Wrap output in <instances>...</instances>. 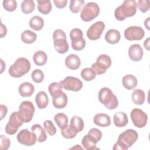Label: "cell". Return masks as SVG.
I'll use <instances>...</instances> for the list:
<instances>
[{
	"instance_id": "obj_1",
	"label": "cell",
	"mask_w": 150,
	"mask_h": 150,
	"mask_svg": "<svg viewBox=\"0 0 150 150\" xmlns=\"http://www.w3.org/2000/svg\"><path fill=\"white\" fill-rule=\"evenodd\" d=\"M138 134L136 131L128 129L120 134L118 140L114 144L112 149L114 150H127L138 139Z\"/></svg>"
},
{
	"instance_id": "obj_2",
	"label": "cell",
	"mask_w": 150,
	"mask_h": 150,
	"mask_svg": "<svg viewBox=\"0 0 150 150\" xmlns=\"http://www.w3.org/2000/svg\"><path fill=\"white\" fill-rule=\"evenodd\" d=\"M137 7L135 1L125 0L122 5L115 9L114 16L118 21H124L126 18L133 16L136 13Z\"/></svg>"
},
{
	"instance_id": "obj_3",
	"label": "cell",
	"mask_w": 150,
	"mask_h": 150,
	"mask_svg": "<svg viewBox=\"0 0 150 150\" xmlns=\"http://www.w3.org/2000/svg\"><path fill=\"white\" fill-rule=\"evenodd\" d=\"M30 69V63L29 60L25 57H19L10 66L8 73L11 77L18 78L28 73Z\"/></svg>"
},
{
	"instance_id": "obj_4",
	"label": "cell",
	"mask_w": 150,
	"mask_h": 150,
	"mask_svg": "<svg viewBox=\"0 0 150 150\" xmlns=\"http://www.w3.org/2000/svg\"><path fill=\"white\" fill-rule=\"evenodd\" d=\"M98 98L99 101L108 110H114L118 107V101L116 96L108 87H103L100 90Z\"/></svg>"
},
{
	"instance_id": "obj_5",
	"label": "cell",
	"mask_w": 150,
	"mask_h": 150,
	"mask_svg": "<svg viewBox=\"0 0 150 150\" xmlns=\"http://www.w3.org/2000/svg\"><path fill=\"white\" fill-rule=\"evenodd\" d=\"M53 45L55 50L60 54L66 53L69 50V44L66 40L64 32L61 29H56L53 33Z\"/></svg>"
},
{
	"instance_id": "obj_6",
	"label": "cell",
	"mask_w": 150,
	"mask_h": 150,
	"mask_svg": "<svg viewBox=\"0 0 150 150\" xmlns=\"http://www.w3.org/2000/svg\"><path fill=\"white\" fill-rule=\"evenodd\" d=\"M35 109L33 104L28 100L23 101L19 107L18 114L21 120L24 123L30 122L33 118Z\"/></svg>"
},
{
	"instance_id": "obj_7",
	"label": "cell",
	"mask_w": 150,
	"mask_h": 150,
	"mask_svg": "<svg viewBox=\"0 0 150 150\" xmlns=\"http://www.w3.org/2000/svg\"><path fill=\"white\" fill-rule=\"evenodd\" d=\"M99 13L98 5L94 2H89L83 6L80 13V18L84 22H90L97 18Z\"/></svg>"
},
{
	"instance_id": "obj_8",
	"label": "cell",
	"mask_w": 150,
	"mask_h": 150,
	"mask_svg": "<svg viewBox=\"0 0 150 150\" xmlns=\"http://www.w3.org/2000/svg\"><path fill=\"white\" fill-rule=\"evenodd\" d=\"M70 38L71 40V47L74 50L80 51L85 47L86 43L83 38V33L81 29L74 28L71 30Z\"/></svg>"
},
{
	"instance_id": "obj_9",
	"label": "cell",
	"mask_w": 150,
	"mask_h": 150,
	"mask_svg": "<svg viewBox=\"0 0 150 150\" xmlns=\"http://www.w3.org/2000/svg\"><path fill=\"white\" fill-rule=\"evenodd\" d=\"M111 65L110 57L105 54H100L97 59L96 62L91 65V68L94 70L96 74H102L106 72L107 69Z\"/></svg>"
},
{
	"instance_id": "obj_10",
	"label": "cell",
	"mask_w": 150,
	"mask_h": 150,
	"mask_svg": "<svg viewBox=\"0 0 150 150\" xmlns=\"http://www.w3.org/2000/svg\"><path fill=\"white\" fill-rule=\"evenodd\" d=\"M131 118L133 124L137 128H143L147 123L148 116L142 110L139 108H134L130 114Z\"/></svg>"
},
{
	"instance_id": "obj_11",
	"label": "cell",
	"mask_w": 150,
	"mask_h": 150,
	"mask_svg": "<svg viewBox=\"0 0 150 150\" xmlns=\"http://www.w3.org/2000/svg\"><path fill=\"white\" fill-rule=\"evenodd\" d=\"M18 141L25 146H32L36 144L37 137L33 132H30L28 129H22L17 134Z\"/></svg>"
},
{
	"instance_id": "obj_12",
	"label": "cell",
	"mask_w": 150,
	"mask_h": 150,
	"mask_svg": "<svg viewBox=\"0 0 150 150\" xmlns=\"http://www.w3.org/2000/svg\"><path fill=\"white\" fill-rule=\"evenodd\" d=\"M59 83L62 88L69 91H78L83 87L82 81L78 78L73 76H67Z\"/></svg>"
},
{
	"instance_id": "obj_13",
	"label": "cell",
	"mask_w": 150,
	"mask_h": 150,
	"mask_svg": "<svg viewBox=\"0 0 150 150\" xmlns=\"http://www.w3.org/2000/svg\"><path fill=\"white\" fill-rule=\"evenodd\" d=\"M23 122L21 120L18 114V112L15 111L10 115L9 122L6 124L5 131L8 135H14L18 131V128L22 125Z\"/></svg>"
},
{
	"instance_id": "obj_14",
	"label": "cell",
	"mask_w": 150,
	"mask_h": 150,
	"mask_svg": "<svg viewBox=\"0 0 150 150\" xmlns=\"http://www.w3.org/2000/svg\"><path fill=\"white\" fill-rule=\"evenodd\" d=\"M145 35V32L141 27L132 26L124 31L125 38L128 40H140Z\"/></svg>"
},
{
	"instance_id": "obj_15",
	"label": "cell",
	"mask_w": 150,
	"mask_h": 150,
	"mask_svg": "<svg viewBox=\"0 0 150 150\" xmlns=\"http://www.w3.org/2000/svg\"><path fill=\"white\" fill-rule=\"evenodd\" d=\"M105 24L102 21H98L93 24L87 31V38L91 40H96L101 37L104 30Z\"/></svg>"
},
{
	"instance_id": "obj_16",
	"label": "cell",
	"mask_w": 150,
	"mask_h": 150,
	"mask_svg": "<svg viewBox=\"0 0 150 150\" xmlns=\"http://www.w3.org/2000/svg\"><path fill=\"white\" fill-rule=\"evenodd\" d=\"M52 97V104L55 108L61 109L67 105L68 101L67 96L62 90L57 92Z\"/></svg>"
},
{
	"instance_id": "obj_17",
	"label": "cell",
	"mask_w": 150,
	"mask_h": 150,
	"mask_svg": "<svg viewBox=\"0 0 150 150\" xmlns=\"http://www.w3.org/2000/svg\"><path fill=\"white\" fill-rule=\"evenodd\" d=\"M143 49L139 44H134L128 49L129 57L134 62L141 60L143 57Z\"/></svg>"
},
{
	"instance_id": "obj_18",
	"label": "cell",
	"mask_w": 150,
	"mask_h": 150,
	"mask_svg": "<svg viewBox=\"0 0 150 150\" xmlns=\"http://www.w3.org/2000/svg\"><path fill=\"white\" fill-rule=\"evenodd\" d=\"M65 64L67 67L70 70H77L80 66L81 61L77 55L71 54L66 57Z\"/></svg>"
},
{
	"instance_id": "obj_19",
	"label": "cell",
	"mask_w": 150,
	"mask_h": 150,
	"mask_svg": "<svg viewBox=\"0 0 150 150\" xmlns=\"http://www.w3.org/2000/svg\"><path fill=\"white\" fill-rule=\"evenodd\" d=\"M94 123L101 127H107L111 124L110 117L105 113L97 114L93 119Z\"/></svg>"
},
{
	"instance_id": "obj_20",
	"label": "cell",
	"mask_w": 150,
	"mask_h": 150,
	"mask_svg": "<svg viewBox=\"0 0 150 150\" xmlns=\"http://www.w3.org/2000/svg\"><path fill=\"white\" fill-rule=\"evenodd\" d=\"M35 91L34 86L29 82L22 83L18 88L19 94L23 97H30Z\"/></svg>"
},
{
	"instance_id": "obj_21",
	"label": "cell",
	"mask_w": 150,
	"mask_h": 150,
	"mask_svg": "<svg viewBox=\"0 0 150 150\" xmlns=\"http://www.w3.org/2000/svg\"><path fill=\"white\" fill-rule=\"evenodd\" d=\"M121 38L120 33L118 30L111 29L108 30L105 35V40L106 42L110 44H115L117 43Z\"/></svg>"
},
{
	"instance_id": "obj_22",
	"label": "cell",
	"mask_w": 150,
	"mask_h": 150,
	"mask_svg": "<svg viewBox=\"0 0 150 150\" xmlns=\"http://www.w3.org/2000/svg\"><path fill=\"white\" fill-rule=\"evenodd\" d=\"M113 121L114 125L117 127H125L128 122V117L124 112H117L114 115Z\"/></svg>"
},
{
	"instance_id": "obj_23",
	"label": "cell",
	"mask_w": 150,
	"mask_h": 150,
	"mask_svg": "<svg viewBox=\"0 0 150 150\" xmlns=\"http://www.w3.org/2000/svg\"><path fill=\"white\" fill-rule=\"evenodd\" d=\"M35 101L39 108L43 109L46 108L49 103V98L47 94L43 91H39L36 95Z\"/></svg>"
},
{
	"instance_id": "obj_24",
	"label": "cell",
	"mask_w": 150,
	"mask_h": 150,
	"mask_svg": "<svg viewBox=\"0 0 150 150\" xmlns=\"http://www.w3.org/2000/svg\"><path fill=\"white\" fill-rule=\"evenodd\" d=\"M31 131L35 134L37 137V141L39 142H45L47 139L46 131L38 124H34L31 127Z\"/></svg>"
},
{
	"instance_id": "obj_25",
	"label": "cell",
	"mask_w": 150,
	"mask_h": 150,
	"mask_svg": "<svg viewBox=\"0 0 150 150\" xmlns=\"http://www.w3.org/2000/svg\"><path fill=\"white\" fill-rule=\"evenodd\" d=\"M122 83L125 88L131 90L137 86V79L132 74H127L123 77Z\"/></svg>"
},
{
	"instance_id": "obj_26",
	"label": "cell",
	"mask_w": 150,
	"mask_h": 150,
	"mask_svg": "<svg viewBox=\"0 0 150 150\" xmlns=\"http://www.w3.org/2000/svg\"><path fill=\"white\" fill-rule=\"evenodd\" d=\"M70 128L76 132L78 133L81 132L84 128V122L81 118L79 116L74 115L71 120L70 125Z\"/></svg>"
},
{
	"instance_id": "obj_27",
	"label": "cell",
	"mask_w": 150,
	"mask_h": 150,
	"mask_svg": "<svg viewBox=\"0 0 150 150\" xmlns=\"http://www.w3.org/2000/svg\"><path fill=\"white\" fill-rule=\"evenodd\" d=\"M38 9L39 12L42 14L47 15L49 13L52 9V6L50 1L46 0H37Z\"/></svg>"
},
{
	"instance_id": "obj_28",
	"label": "cell",
	"mask_w": 150,
	"mask_h": 150,
	"mask_svg": "<svg viewBox=\"0 0 150 150\" xmlns=\"http://www.w3.org/2000/svg\"><path fill=\"white\" fill-rule=\"evenodd\" d=\"M29 25L30 28L32 29L39 31L43 28L44 21L42 17L35 15L30 19Z\"/></svg>"
},
{
	"instance_id": "obj_29",
	"label": "cell",
	"mask_w": 150,
	"mask_h": 150,
	"mask_svg": "<svg viewBox=\"0 0 150 150\" xmlns=\"http://www.w3.org/2000/svg\"><path fill=\"white\" fill-rule=\"evenodd\" d=\"M47 60L46 53L42 50L36 52L33 56V60L35 64L41 66L46 64Z\"/></svg>"
},
{
	"instance_id": "obj_30",
	"label": "cell",
	"mask_w": 150,
	"mask_h": 150,
	"mask_svg": "<svg viewBox=\"0 0 150 150\" xmlns=\"http://www.w3.org/2000/svg\"><path fill=\"white\" fill-rule=\"evenodd\" d=\"M132 100L134 104L137 105H142L145 100V94L143 90L136 89L134 90L132 94Z\"/></svg>"
},
{
	"instance_id": "obj_31",
	"label": "cell",
	"mask_w": 150,
	"mask_h": 150,
	"mask_svg": "<svg viewBox=\"0 0 150 150\" xmlns=\"http://www.w3.org/2000/svg\"><path fill=\"white\" fill-rule=\"evenodd\" d=\"M54 120L59 128L61 129L68 125V117L64 113H57L54 117Z\"/></svg>"
},
{
	"instance_id": "obj_32",
	"label": "cell",
	"mask_w": 150,
	"mask_h": 150,
	"mask_svg": "<svg viewBox=\"0 0 150 150\" xmlns=\"http://www.w3.org/2000/svg\"><path fill=\"white\" fill-rule=\"evenodd\" d=\"M36 38V34L30 30H26L21 34V40L26 44L33 43L34 42H35Z\"/></svg>"
},
{
	"instance_id": "obj_33",
	"label": "cell",
	"mask_w": 150,
	"mask_h": 150,
	"mask_svg": "<svg viewBox=\"0 0 150 150\" xmlns=\"http://www.w3.org/2000/svg\"><path fill=\"white\" fill-rule=\"evenodd\" d=\"M35 8V4L33 0H24L21 3V10L25 14L32 13Z\"/></svg>"
},
{
	"instance_id": "obj_34",
	"label": "cell",
	"mask_w": 150,
	"mask_h": 150,
	"mask_svg": "<svg viewBox=\"0 0 150 150\" xmlns=\"http://www.w3.org/2000/svg\"><path fill=\"white\" fill-rule=\"evenodd\" d=\"M87 135L93 142L97 144L101 139L102 132L100 129L93 128L89 130Z\"/></svg>"
},
{
	"instance_id": "obj_35",
	"label": "cell",
	"mask_w": 150,
	"mask_h": 150,
	"mask_svg": "<svg viewBox=\"0 0 150 150\" xmlns=\"http://www.w3.org/2000/svg\"><path fill=\"white\" fill-rule=\"evenodd\" d=\"M81 77L86 81H91L96 76V73L92 68L86 67L83 69L81 71Z\"/></svg>"
},
{
	"instance_id": "obj_36",
	"label": "cell",
	"mask_w": 150,
	"mask_h": 150,
	"mask_svg": "<svg viewBox=\"0 0 150 150\" xmlns=\"http://www.w3.org/2000/svg\"><path fill=\"white\" fill-rule=\"evenodd\" d=\"M81 144L84 148L86 150H93V149H99L96 146V144L93 142L88 137L87 134L84 135L81 140Z\"/></svg>"
},
{
	"instance_id": "obj_37",
	"label": "cell",
	"mask_w": 150,
	"mask_h": 150,
	"mask_svg": "<svg viewBox=\"0 0 150 150\" xmlns=\"http://www.w3.org/2000/svg\"><path fill=\"white\" fill-rule=\"evenodd\" d=\"M84 4V1L83 0H71L69 5L70 10L73 13H77L81 9Z\"/></svg>"
},
{
	"instance_id": "obj_38",
	"label": "cell",
	"mask_w": 150,
	"mask_h": 150,
	"mask_svg": "<svg viewBox=\"0 0 150 150\" xmlns=\"http://www.w3.org/2000/svg\"><path fill=\"white\" fill-rule=\"evenodd\" d=\"M44 77L45 76L43 71L40 69L34 70L31 74V77L32 80L37 83H40L42 82L44 79Z\"/></svg>"
},
{
	"instance_id": "obj_39",
	"label": "cell",
	"mask_w": 150,
	"mask_h": 150,
	"mask_svg": "<svg viewBox=\"0 0 150 150\" xmlns=\"http://www.w3.org/2000/svg\"><path fill=\"white\" fill-rule=\"evenodd\" d=\"M44 129L49 135H54L56 133V128L53 122L50 120H46L43 122Z\"/></svg>"
},
{
	"instance_id": "obj_40",
	"label": "cell",
	"mask_w": 150,
	"mask_h": 150,
	"mask_svg": "<svg viewBox=\"0 0 150 150\" xmlns=\"http://www.w3.org/2000/svg\"><path fill=\"white\" fill-rule=\"evenodd\" d=\"M61 133L62 136L67 139L74 138L77 134L74 130H73L69 125H67L64 128L61 129Z\"/></svg>"
},
{
	"instance_id": "obj_41",
	"label": "cell",
	"mask_w": 150,
	"mask_h": 150,
	"mask_svg": "<svg viewBox=\"0 0 150 150\" xmlns=\"http://www.w3.org/2000/svg\"><path fill=\"white\" fill-rule=\"evenodd\" d=\"M4 8L8 12H13L17 8V2L15 0H5L2 2Z\"/></svg>"
},
{
	"instance_id": "obj_42",
	"label": "cell",
	"mask_w": 150,
	"mask_h": 150,
	"mask_svg": "<svg viewBox=\"0 0 150 150\" xmlns=\"http://www.w3.org/2000/svg\"><path fill=\"white\" fill-rule=\"evenodd\" d=\"M137 6H138L140 11L143 13L148 12L149 9L150 4L149 0H139L137 2Z\"/></svg>"
},
{
	"instance_id": "obj_43",
	"label": "cell",
	"mask_w": 150,
	"mask_h": 150,
	"mask_svg": "<svg viewBox=\"0 0 150 150\" xmlns=\"http://www.w3.org/2000/svg\"><path fill=\"white\" fill-rule=\"evenodd\" d=\"M49 92L51 96H53L57 92L62 90V87L60 83L53 82L51 83L48 87Z\"/></svg>"
},
{
	"instance_id": "obj_44",
	"label": "cell",
	"mask_w": 150,
	"mask_h": 150,
	"mask_svg": "<svg viewBox=\"0 0 150 150\" xmlns=\"http://www.w3.org/2000/svg\"><path fill=\"white\" fill-rule=\"evenodd\" d=\"M11 145L10 139L4 135L0 136V149L2 150H6Z\"/></svg>"
},
{
	"instance_id": "obj_45",
	"label": "cell",
	"mask_w": 150,
	"mask_h": 150,
	"mask_svg": "<svg viewBox=\"0 0 150 150\" xmlns=\"http://www.w3.org/2000/svg\"><path fill=\"white\" fill-rule=\"evenodd\" d=\"M53 1L55 6L59 9L64 8L67 3V0H53Z\"/></svg>"
},
{
	"instance_id": "obj_46",
	"label": "cell",
	"mask_w": 150,
	"mask_h": 150,
	"mask_svg": "<svg viewBox=\"0 0 150 150\" xmlns=\"http://www.w3.org/2000/svg\"><path fill=\"white\" fill-rule=\"evenodd\" d=\"M0 110H1V120H2L6 115L8 112V108L6 105L1 104Z\"/></svg>"
},
{
	"instance_id": "obj_47",
	"label": "cell",
	"mask_w": 150,
	"mask_h": 150,
	"mask_svg": "<svg viewBox=\"0 0 150 150\" xmlns=\"http://www.w3.org/2000/svg\"><path fill=\"white\" fill-rule=\"evenodd\" d=\"M1 38H4L7 33V29L6 26L2 23H1Z\"/></svg>"
},
{
	"instance_id": "obj_48",
	"label": "cell",
	"mask_w": 150,
	"mask_h": 150,
	"mask_svg": "<svg viewBox=\"0 0 150 150\" xmlns=\"http://www.w3.org/2000/svg\"><path fill=\"white\" fill-rule=\"evenodd\" d=\"M149 38H148L144 42V47L147 50H149Z\"/></svg>"
},
{
	"instance_id": "obj_49",
	"label": "cell",
	"mask_w": 150,
	"mask_h": 150,
	"mask_svg": "<svg viewBox=\"0 0 150 150\" xmlns=\"http://www.w3.org/2000/svg\"><path fill=\"white\" fill-rule=\"evenodd\" d=\"M149 19H150V18L148 17L145 21H144V26L146 28V29L148 30H150V28H149Z\"/></svg>"
},
{
	"instance_id": "obj_50",
	"label": "cell",
	"mask_w": 150,
	"mask_h": 150,
	"mask_svg": "<svg viewBox=\"0 0 150 150\" xmlns=\"http://www.w3.org/2000/svg\"><path fill=\"white\" fill-rule=\"evenodd\" d=\"M76 146H79V149H83V148H82L81 146H79V145H76ZM73 148H75V149H76L77 148H76V147H75V146L71 148V149H73Z\"/></svg>"
}]
</instances>
